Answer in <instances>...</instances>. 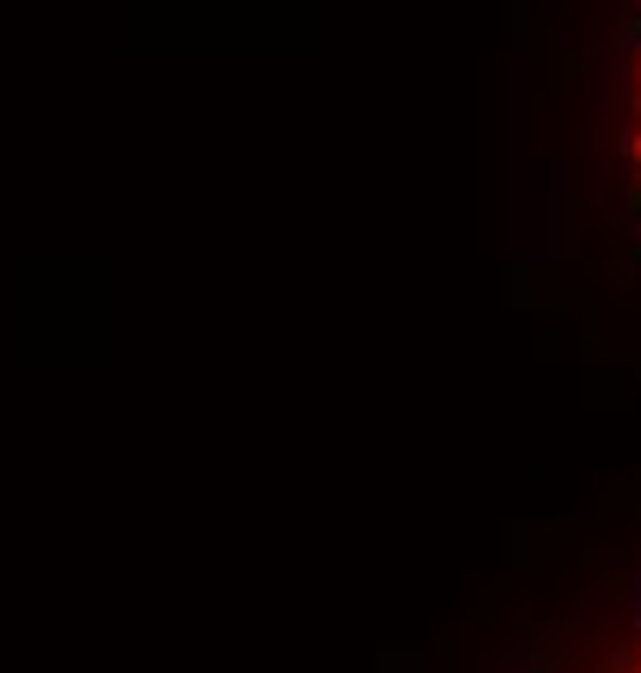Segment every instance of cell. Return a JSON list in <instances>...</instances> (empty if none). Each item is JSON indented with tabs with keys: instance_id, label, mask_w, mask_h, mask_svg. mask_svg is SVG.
Returning <instances> with one entry per match:
<instances>
[{
	"instance_id": "obj_1",
	"label": "cell",
	"mask_w": 641,
	"mask_h": 673,
	"mask_svg": "<svg viewBox=\"0 0 641 673\" xmlns=\"http://www.w3.org/2000/svg\"><path fill=\"white\" fill-rule=\"evenodd\" d=\"M629 26V104H622V182L641 195V0L622 7Z\"/></svg>"
},
{
	"instance_id": "obj_2",
	"label": "cell",
	"mask_w": 641,
	"mask_h": 673,
	"mask_svg": "<svg viewBox=\"0 0 641 673\" xmlns=\"http://www.w3.org/2000/svg\"><path fill=\"white\" fill-rule=\"evenodd\" d=\"M576 673H641V615H636V628H629V635H616L596 661H583Z\"/></svg>"
}]
</instances>
